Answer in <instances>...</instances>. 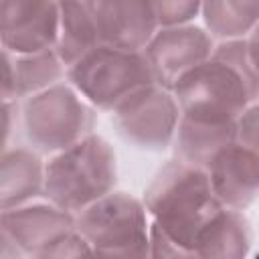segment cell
I'll list each match as a JSON object with an SVG mask.
<instances>
[{"mask_svg":"<svg viewBox=\"0 0 259 259\" xmlns=\"http://www.w3.org/2000/svg\"><path fill=\"white\" fill-rule=\"evenodd\" d=\"M202 24L217 38H245L259 24V0H202Z\"/></svg>","mask_w":259,"mask_h":259,"instance_id":"18","label":"cell"},{"mask_svg":"<svg viewBox=\"0 0 259 259\" xmlns=\"http://www.w3.org/2000/svg\"><path fill=\"white\" fill-rule=\"evenodd\" d=\"M237 138V121L231 123H204L180 115V123L172 142L174 158H180L198 168H208L212 158L229 142Z\"/></svg>","mask_w":259,"mask_h":259,"instance_id":"17","label":"cell"},{"mask_svg":"<svg viewBox=\"0 0 259 259\" xmlns=\"http://www.w3.org/2000/svg\"><path fill=\"white\" fill-rule=\"evenodd\" d=\"M75 229V214L49 200L4 208L0 212V255L4 259H49L51 249Z\"/></svg>","mask_w":259,"mask_h":259,"instance_id":"8","label":"cell"},{"mask_svg":"<svg viewBox=\"0 0 259 259\" xmlns=\"http://www.w3.org/2000/svg\"><path fill=\"white\" fill-rule=\"evenodd\" d=\"M217 38L204 28V24L188 22L174 26H160L152 36L144 55L152 69L154 81L166 89H172L176 81L204 63L214 51Z\"/></svg>","mask_w":259,"mask_h":259,"instance_id":"9","label":"cell"},{"mask_svg":"<svg viewBox=\"0 0 259 259\" xmlns=\"http://www.w3.org/2000/svg\"><path fill=\"white\" fill-rule=\"evenodd\" d=\"M93 255L150 257V214L142 198L113 190L75 214Z\"/></svg>","mask_w":259,"mask_h":259,"instance_id":"5","label":"cell"},{"mask_svg":"<svg viewBox=\"0 0 259 259\" xmlns=\"http://www.w3.org/2000/svg\"><path fill=\"white\" fill-rule=\"evenodd\" d=\"M180 115L174 93L158 83H150L125 97L111 111V121L117 136L130 146L162 152L172 146Z\"/></svg>","mask_w":259,"mask_h":259,"instance_id":"7","label":"cell"},{"mask_svg":"<svg viewBox=\"0 0 259 259\" xmlns=\"http://www.w3.org/2000/svg\"><path fill=\"white\" fill-rule=\"evenodd\" d=\"M253 245L251 223L243 210L223 206L200 231L194 243V257L241 259Z\"/></svg>","mask_w":259,"mask_h":259,"instance_id":"15","label":"cell"},{"mask_svg":"<svg viewBox=\"0 0 259 259\" xmlns=\"http://www.w3.org/2000/svg\"><path fill=\"white\" fill-rule=\"evenodd\" d=\"M115 184V150L97 132L49 156L45 162L42 198L73 214L113 192Z\"/></svg>","mask_w":259,"mask_h":259,"instance_id":"3","label":"cell"},{"mask_svg":"<svg viewBox=\"0 0 259 259\" xmlns=\"http://www.w3.org/2000/svg\"><path fill=\"white\" fill-rule=\"evenodd\" d=\"M160 26L194 22L202 12V0H154Z\"/></svg>","mask_w":259,"mask_h":259,"instance_id":"19","label":"cell"},{"mask_svg":"<svg viewBox=\"0 0 259 259\" xmlns=\"http://www.w3.org/2000/svg\"><path fill=\"white\" fill-rule=\"evenodd\" d=\"M67 81L97 111L109 113L140 87L156 83L144 51L103 42L67 69Z\"/></svg>","mask_w":259,"mask_h":259,"instance_id":"6","label":"cell"},{"mask_svg":"<svg viewBox=\"0 0 259 259\" xmlns=\"http://www.w3.org/2000/svg\"><path fill=\"white\" fill-rule=\"evenodd\" d=\"M237 140L259 152V99L253 101L237 119Z\"/></svg>","mask_w":259,"mask_h":259,"instance_id":"20","label":"cell"},{"mask_svg":"<svg viewBox=\"0 0 259 259\" xmlns=\"http://www.w3.org/2000/svg\"><path fill=\"white\" fill-rule=\"evenodd\" d=\"M142 200L150 214V257H194L196 237L225 206L208 172L180 158L156 170Z\"/></svg>","mask_w":259,"mask_h":259,"instance_id":"1","label":"cell"},{"mask_svg":"<svg viewBox=\"0 0 259 259\" xmlns=\"http://www.w3.org/2000/svg\"><path fill=\"white\" fill-rule=\"evenodd\" d=\"M99 38L127 51H144L160 22L154 0H93Z\"/></svg>","mask_w":259,"mask_h":259,"instance_id":"12","label":"cell"},{"mask_svg":"<svg viewBox=\"0 0 259 259\" xmlns=\"http://www.w3.org/2000/svg\"><path fill=\"white\" fill-rule=\"evenodd\" d=\"M101 42L93 0H59L55 51L69 69Z\"/></svg>","mask_w":259,"mask_h":259,"instance_id":"16","label":"cell"},{"mask_svg":"<svg viewBox=\"0 0 259 259\" xmlns=\"http://www.w3.org/2000/svg\"><path fill=\"white\" fill-rule=\"evenodd\" d=\"M245 42H247V53H249V59L255 67V71L259 73V24L245 36Z\"/></svg>","mask_w":259,"mask_h":259,"instance_id":"21","label":"cell"},{"mask_svg":"<svg viewBox=\"0 0 259 259\" xmlns=\"http://www.w3.org/2000/svg\"><path fill=\"white\" fill-rule=\"evenodd\" d=\"M2 101H24L67 79V67L55 49L12 53L2 49Z\"/></svg>","mask_w":259,"mask_h":259,"instance_id":"13","label":"cell"},{"mask_svg":"<svg viewBox=\"0 0 259 259\" xmlns=\"http://www.w3.org/2000/svg\"><path fill=\"white\" fill-rule=\"evenodd\" d=\"M24 136L40 154H57L97 127V109L65 79L22 101Z\"/></svg>","mask_w":259,"mask_h":259,"instance_id":"4","label":"cell"},{"mask_svg":"<svg viewBox=\"0 0 259 259\" xmlns=\"http://www.w3.org/2000/svg\"><path fill=\"white\" fill-rule=\"evenodd\" d=\"M45 162L34 148H4L0 162V208H12L42 196Z\"/></svg>","mask_w":259,"mask_h":259,"instance_id":"14","label":"cell"},{"mask_svg":"<svg viewBox=\"0 0 259 259\" xmlns=\"http://www.w3.org/2000/svg\"><path fill=\"white\" fill-rule=\"evenodd\" d=\"M182 117L204 123H231L259 99L255 71L245 38H227L214 45L212 55L184 73L170 89Z\"/></svg>","mask_w":259,"mask_h":259,"instance_id":"2","label":"cell"},{"mask_svg":"<svg viewBox=\"0 0 259 259\" xmlns=\"http://www.w3.org/2000/svg\"><path fill=\"white\" fill-rule=\"evenodd\" d=\"M59 0H0V42L12 53L55 49Z\"/></svg>","mask_w":259,"mask_h":259,"instance_id":"10","label":"cell"},{"mask_svg":"<svg viewBox=\"0 0 259 259\" xmlns=\"http://www.w3.org/2000/svg\"><path fill=\"white\" fill-rule=\"evenodd\" d=\"M206 172L225 206L245 210L259 198V152L237 138L219 150Z\"/></svg>","mask_w":259,"mask_h":259,"instance_id":"11","label":"cell"}]
</instances>
